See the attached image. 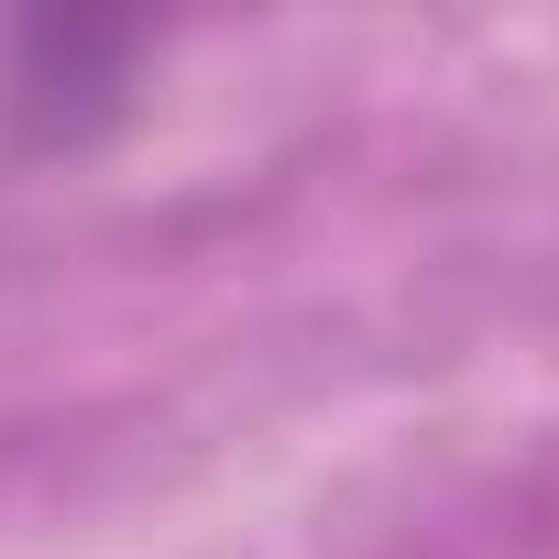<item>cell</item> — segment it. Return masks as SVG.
<instances>
[{
	"label": "cell",
	"instance_id": "1",
	"mask_svg": "<svg viewBox=\"0 0 559 559\" xmlns=\"http://www.w3.org/2000/svg\"><path fill=\"white\" fill-rule=\"evenodd\" d=\"M12 45H23V67H12V88H0V110H12L34 143H78L88 110L121 99V56H132L143 34H132V23H34V34H12Z\"/></svg>",
	"mask_w": 559,
	"mask_h": 559
}]
</instances>
